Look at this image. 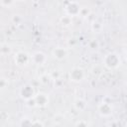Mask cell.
Here are the masks:
<instances>
[{
  "label": "cell",
  "instance_id": "6da1fadb",
  "mask_svg": "<svg viewBox=\"0 0 127 127\" xmlns=\"http://www.w3.org/2000/svg\"><path fill=\"white\" fill-rule=\"evenodd\" d=\"M102 64L107 69H115L120 66L121 59L116 53H108L102 59Z\"/></svg>",
  "mask_w": 127,
  "mask_h": 127
},
{
  "label": "cell",
  "instance_id": "7a4b0ae2",
  "mask_svg": "<svg viewBox=\"0 0 127 127\" xmlns=\"http://www.w3.org/2000/svg\"><path fill=\"white\" fill-rule=\"evenodd\" d=\"M19 95H20V97H21L23 100H25V101L29 100L30 98L35 97L36 91H35L34 86H33L32 84H29V83L23 85V86L20 88V90H19Z\"/></svg>",
  "mask_w": 127,
  "mask_h": 127
},
{
  "label": "cell",
  "instance_id": "3957f363",
  "mask_svg": "<svg viewBox=\"0 0 127 127\" xmlns=\"http://www.w3.org/2000/svg\"><path fill=\"white\" fill-rule=\"evenodd\" d=\"M69 79L73 82H80L84 79L85 77V71L82 67H79V66H74L70 69L69 71Z\"/></svg>",
  "mask_w": 127,
  "mask_h": 127
},
{
  "label": "cell",
  "instance_id": "277c9868",
  "mask_svg": "<svg viewBox=\"0 0 127 127\" xmlns=\"http://www.w3.org/2000/svg\"><path fill=\"white\" fill-rule=\"evenodd\" d=\"M14 62L18 66H26L31 62V56L26 52L20 51L14 56Z\"/></svg>",
  "mask_w": 127,
  "mask_h": 127
},
{
  "label": "cell",
  "instance_id": "5b68a950",
  "mask_svg": "<svg viewBox=\"0 0 127 127\" xmlns=\"http://www.w3.org/2000/svg\"><path fill=\"white\" fill-rule=\"evenodd\" d=\"M35 99H36L37 107H39V108H45L50 103L49 94H47L45 92H38V93H36Z\"/></svg>",
  "mask_w": 127,
  "mask_h": 127
},
{
  "label": "cell",
  "instance_id": "8992f818",
  "mask_svg": "<svg viewBox=\"0 0 127 127\" xmlns=\"http://www.w3.org/2000/svg\"><path fill=\"white\" fill-rule=\"evenodd\" d=\"M79 10H80V6L77 2L75 1H71L68 4H66V6L64 7V12L66 15H69L71 17L73 16H78L79 15Z\"/></svg>",
  "mask_w": 127,
  "mask_h": 127
},
{
  "label": "cell",
  "instance_id": "52a82bcc",
  "mask_svg": "<svg viewBox=\"0 0 127 127\" xmlns=\"http://www.w3.org/2000/svg\"><path fill=\"white\" fill-rule=\"evenodd\" d=\"M47 60H48V58L43 52H35L31 56V62L38 66L45 65V64L47 63Z\"/></svg>",
  "mask_w": 127,
  "mask_h": 127
},
{
  "label": "cell",
  "instance_id": "ba28073f",
  "mask_svg": "<svg viewBox=\"0 0 127 127\" xmlns=\"http://www.w3.org/2000/svg\"><path fill=\"white\" fill-rule=\"evenodd\" d=\"M98 112L102 117H109L113 113V106L108 102H101L98 105Z\"/></svg>",
  "mask_w": 127,
  "mask_h": 127
},
{
  "label": "cell",
  "instance_id": "9c48e42d",
  "mask_svg": "<svg viewBox=\"0 0 127 127\" xmlns=\"http://www.w3.org/2000/svg\"><path fill=\"white\" fill-rule=\"evenodd\" d=\"M67 55H68V51L66 48H64V47H57L52 51L53 58L58 61H63L67 57Z\"/></svg>",
  "mask_w": 127,
  "mask_h": 127
},
{
  "label": "cell",
  "instance_id": "30bf717a",
  "mask_svg": "<svg viewBox=\"0 0 127 127\" xmlns=\"http://www.w3.org/2000/svg\"><path fill=\"white\" fill-rule=\"evenodd\" d=\"M73 108L78 112H82L87 108V102L83 98L77 97L73 100Z\"/></svg>",
  "mask_w": 127,
  "mask_h": 127
},
{
  "label": "cell",
  "instance_id": "8fae6325",
  "mask_svg": "<svg viewBox=\"0 0 127 127\" xmlns=\"http://www.w3.org/2000/svg\"><path fill=\"white\" fill-rule=\"evenodd\" d=\"M60 24L63 26V27H64V28H67V27H69L71 24H72V17L71 16H69V15H64V16H62L61 18H60Z\"/></svg>",
  "mask_w": 127,
  "mask_h": 127
},
{
  "label": "cell",
  "instance_id": "7c38bea8",
  "mask_svg": "<svg viewBox=\"0 0 127 127\" xmlns=\"http://www.w3.org/2000/svg\"><path fill=\"white\" fill-rule=\"evenodd\" d=\"M0 53L2 56H8L12 53V48L7 43H2L0 46Z\"/></svg>",
  "mask_w": 127,
  "mask_h": 127
},
{
  "label": "cell",
  "instance_id": "4fadbf2b",
  "mask_svg": "<svg viewBox=\"0 0 127 127\" xmlns=\"http://www.w3.org/2000/svg\"><path fill=\"white\" fill-rule=\"evenodd\" d=\"M90 27H91V30L92 32L94 33H100L103 29V25L98 21V20H94L93 22L90 23Z\"/></svg>",
  "mask_w": 127,
  "mask_h": 127
},
{
  "label": "cell",
  "instance_id": "5bb4252c",
  "mask_svg": "<svg viewBox=\"0 0 127 127\" xmlns=\"http://www.w3.org/2000/svg\"><path fill=\"white\" fill-rule=\"evenodd\" d=\"M52 80H53V79H52V76H51V74L48 73V72H46V73H44V74H42V75L39 76V81H40L42 84H44V85L49 84Z\"/></svg>",
  "mask_w": 127,
  "mask_h": 127
},
{
  "label": "cell",
  "instance_id": "9a60e30c",
  "mask_svg": "<svg viewBox=\"0 0 127 127\" xmlns=\"http://www.w3.org/2000/svg\"><path fill=\"white\" fill-rule=\"evenodd\" d=\"M23 21H24V18H23L21 15H19V14L13 15L12 18H11V22H12L14 25H16V26L21 25V24L23 23Z\"/></svg>",
  "mask_w": 127,
  "mask_h": 127
},
{
  "label": "cell",
  "instance_id": "2e32d148",
  "mask_svg": "<svg viewBox=\"0 0 127 127\" xmlns=\"http://www.w3.org/2000/svg\"><path fill=\"white\" fill-rule=\"evenodd\" d=\"M91 73H92L94 76H99V75L102 73V65L95 64L92 66V68H91Z\"/></svg>",
  "mask_w": 127,
  "mask_h": 127
},
{
  "label": "cell",
  "instance_id": "e0dca14e",
  "mask_svg": "<svg viewBox=\"0 0 127 127\" xmlns=\"http://www.w3.org/2000/svg\"><path fill=\"white\" fill-rule=\"evenodd\" d=\"M90 13H91V11H90V9L88 8V7H80V10H79V15L78 16H80V17H82V18H87L89 15H90Z\"/></svg>",
  "mask_w": 127,
  "mask_h": 127
},
{
  "label": "cell",
  "instance_id": "ac0fdd59",
  "mask_svg": "<svg viewBox=\"0 0 127 127\" xmlns=\"http://www.w3.org/2000/svg\"><path fill=\"white\" fill-rule=\"evenodd\" d=\"M32 123H33V120L28 118V117H23L20 121V126H32Z\"/></svg>",
  "mask_w": 127,
  "mask_h": 127
},
{
  "label": "cell",
  "instance_id": "d6986e66",
  "mask_svg": "<svg viewBox=\"0 0 127 127\" xmlns=\"http://www.w3.org/2000/svg\"><path fill=\"white\" fill-rule=\"evenodd\" d=\"M98 47H99V43H98L97 40L92 39L88 42V48L90 50H96V49H98Z\"/></svg>",
  "mask_w": 127,
  "mask_h": 127
},
{
  "label": "cell",
  "instance_id": "ffe728a7",
  "mask_svg": "<svg viewBox=\"0 0 127 127\" xmlns=\"http://www.w3.org/2000/svg\"><path fill=\"white\" fill-rule=\"evenodd\" d=\"M8 84H9L8 79L6 77H1V79H0V88L3 90L8 86Z\"/></svg>",
  "mask_w": 127,
  "mask_h": 127
},
{
  "label": "cell",
  "instance_id": "44dd1931",
  "mask_svg": "<svg viewBox=\"0 0 127 127\" xmlns=\"http://www.w3.org/2000/svg\"><path fill=\"white\" fill-rule=\"evenodd\" d=\"M50 74H51V76H52L53 81L56 80V79H58V78H61V72H60L59 70H53V71L50 72Z\"/></svg>",
  "mask_w": 127,
  "mask_h": 127
},
{
  "label": "cell",
  "instance_id": "7402d4cb",
  "mask_svg": "<svg viewBox=\"0 0 127 127\" xmlns=\"http://www.w3.org/2000/svg\"><path fill=\"white\" fill-rule=\"evenodd\" d=\"M14 4V0H1V5L3 7H11L12 5Z\"/></svg>",
  "mask_w": 127,
  "mask_h": 127
},
{
  "label": "cell",
  "instance_id": "603a6c76",
  "mask_svg": "<svg viewBox=\"0 0 127 127\" xmlns=\"http://www.w3.org/2000/svg\"><path fill=\"white\" fill-rule=\"evenodd\" d=\"M74 125H75V126H84V127H86V126H89V125H90V123H89V122H87L86 120L81 119V120L76 121V122L74 123Z\"/></svg>",
  "mask_w": 127,
  "mask_h": 127
},
{
  "label": "cell",
  "instance_id": "cb8c5ba5",
  "mask_svg": "<svg viewBox=\"0 0 127 127\" xmlns=\"http://www.w3.org/2000/svg\"><path fill=\"white\" fill-rule=\"evenodd\" d=\"M27 105H28L29 107H37V103H36L35 97L30 98L29 100H27Z\"/></svg>",
  "mask_w": 127,
  "mask_h": 127
},
{
  "label": "cell",
  "instance_id": "d4e9b609",
  "mask_svg": "<svg viewBox=\"0 0 127 127\" xmlns=\"http://www.w3.org/2000/svg\"><path fill=\"white\" fill-rule=\"evenodd\" d=\"M54 85H55L56 88H60V87H62L64 85V81L61 78H58V79L54 80Z\"/></svg>",
  "mask_w": 127,
  "mask_h": 127
},
{
  "label": "cell",
  "instance_id": "484cf974",
  "mask_svg": "<svg viewBox=\"0 0 127 127\" xmlns=\"http://www.w3.org/2000/svg\"><path fill=\"white\" fill-rule=\"evenodd\" d=\"M76 43H77V41L75 40V39H69L68 41H67V44H68V46L69 47H74L75 45H76Z\"/></svg>",
  "mask_w": 127,
  "mask_h": 127
},
{
  "label": "cell",
  "instance_id": "4316f807",
  "mask_svg": "<svg viewBox=\"0 0 127 127\" xmlns=\"http://www.w3.org/2000/svg\"><path fill=\"white\" fill-rule=\"evenodd\" d=\"M35 125H38V126H44L45 124L40 121V120H33V123H32V126H35Z\"/></svg>",
  "mask_w": 127,
  "mask_h": 127
},
{
  "label": "cell",
  "instance_id": "83f0119b",
  "mask_svg": "<svg viewBox=\"0 0 127 127\" xmlns=\"http://www.w3.org/2000/svg\"><path fill=\"white\" fill-rule=\"evenodd\" d=\"M86 19H87V20H88L90 23H91V22H93L94 20H96V19H95V15H94V14H92V12L90 13V15H89V16H88Z\"/></svg>",
  "mask_w": 127,
  "mask_h": 127
},
{
  "label": "cell",
  "instance_id": "f1b7e54d",
  "mask_svg": "<svg viewBox=\"0 0 127 127\" xmlns=\"http://www.w3.org/2000/svg\"><path fill=\"white\" fill-rule=\"evenodd\" d=\"M124 58H125V60L127 61V50H126L125 53H124Z\"/></svg>",
  "mask_w": 127,
  "mask_h": 127
},
{
  "label": "cell",
  "instance_id": "f546056e",
  "mask_svg": "<svg viewBox=\"0 0 127 127\" xmlns=\"http://www.w3.org/2000/svg\"><path fill=\"white\" fill-rule=\"evenodd\" d=\"M19 1H26V0H19Z\"/></svg>",
  "mask_w": 127,
  "mask_h": 127
}]
</instances>
